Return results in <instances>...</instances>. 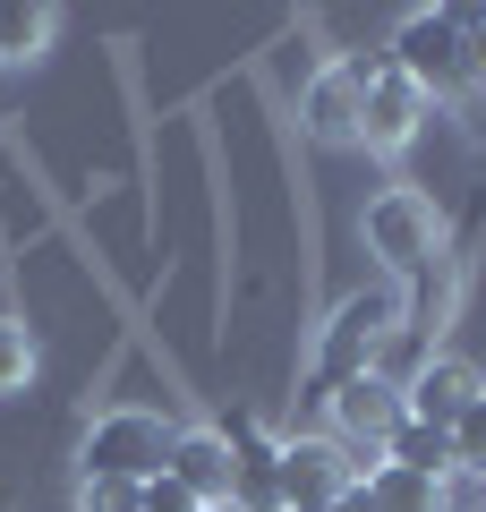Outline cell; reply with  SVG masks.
Returning <instances> with one entry per match:
<instances>
[{"label":"cell","instance_id":"obj_21","mask_svg":"<svg viewBox=\"0 0 486 512\" xmlns=\"http://www.w3.org/2000/svg\"><path fill=\"white\" fill-rule=\"evenodd\" d=\"M299 512H333V504H299Z\"/></svg>","mask_w":486,"mask_h":512},{"label":"cell","instance_id":"obj_8","mask_svg":"<svg viewBox=\"0 0 486 512\" xmlns=\"http://www.w3.org/2000/svg\"><path fill=\"white\" fill-rule=\"evenodd\" d=\"M299 137L307 146H359V69L350 60H324L299 86Z\"/></svg>","mask_w":486,"mask_h":512},{"label":"cell","instance_id":"obj_5","mask_svg":"<svg viewBox=\"0 0 486 512\" xmlns=\"http://www.w3.org/2000/svg\"><path fill=\"white\" fill-rule=\"evenodd\" d=\"M401 419H410V410H401V376H384V367H367V376H350V384L324 393V436L350 453L359 478L384 461V436H393Z\"/></svg>","mask_w":486,"mask_h":512},{"label":"cell","instance_id":"obj_23","mask_svg":"<svg viewBox=\"0 0 486 512\" xmlns=\"http://www.w3.org/2000/svg\"><path fill=\"white\" fill-rule=\"evenodd\" d=\"M478 495H486V478H478Z\"/></svg>","mask_w":486,"mask_h":512},{"label":"cell","instance_id":"obj_4","mask_svg":"<svg viewBox=\"0 0 486 512\" xmlns=\"http://www.w3.org/2000/svg\"><path fill=\"white\" fill-rule=\"evenodd\" d=\"M384 60H393L401 77H410L427 103H461V94H478V69H469V35L452 9H410V18L393 26V43H384Z\"/></svg>","mask_w":486,"mask_h":512},{"label":"cell","instance_id":"obj_16","mask_svg":"<svg viewBox=\"0 0 486 512\" xmlns=\"http://www.w3.org/2000/svg\"><path fill=\"white\" fill-rule=\"evenodd\" d=\"M452 470H461V478H486V393L452 419Z\"/></svg>","mask_w":486,"mask_h":512},{"label":"cell","instance_id":"obj_12","mask_svg":"<svg viewBox=\"0 0 486 512\" xmlns=\"http://www.w3.org/2000/svg\"><path fill=\"white\" fill-rule=\"evenodd\" d=\"M359 487L376 495V512H452V478H418L401 461H376Z\"/></svg>","mask_w":486,"mask_h":512},{"label":"cell","instance_id":"obj_17","mask_svg":"<svg viewBox=\"0 0 486 512\" xmlns=\"http://www.w3.org/2000/svg\"><path fill=\"white\" fill-rule=\"evenodd\" d=\"M77 512H137L128 478H77Z\"/></svg>","mask_w":486,"mask_h":512},{"label":"cell","instance_id":"obj_11","mask_svg":"<svg viewBox=\"0 0 486 512\" xmlns=\"http://www.w3.org/2000/svg\"><path fill=\"white\" fill-rule=\"evenodd\" d=\"M162 470L180 478L205 512H231V436H222V427H180Z\"/></svg>","mask_w":486,"mask_h":512},{"label":"cell","instance_id":"obj_13","mask_svg":"<svg viewBox=\"0 0 486 512\" xmlns=\"http://www.w3.org/2000/svg\"><path fill=\"white\" fill-rule=\"evenodd\" d=\"M384 461H401V470H418V478H461L452 470V427H427V419H401L393 436H384Z\"/></svg>","mask_w":486,"mask_h":512},{"label":"cell","instance_id":"obj_3","mask_svg":"<svg viewBox=\"0 0 486 512\" xmlns=\"http://www.w3.org/2000/svg\"><path fill=\"white\" fill-rule=\"evenodd\" d=\"M171 436H180V427L162 419V410L111 402V410H94V419H86L77 478H128V487H145V478H162V461H171Z\"/></svg>","mask_w":486,"mask_h":512},{"label":"cell","instance_id":"obj_15","mask_svg":"<svg viewBox=\"0 0 486 512\" xmlns=\"http://www.w3.org/2000/svg\"><path fill=\"white\" fill-rule=\"evenodd\" d=\"M35 367H43L35 333H26L18 316H0V393H26V384H35Z\"/></svg>","mask_w":486,"mask_h":512},{"label":"cell","instance_id":"obj_10","mask_svg":"<svg viewBox=\"0 0 486 512\" xmlns=\"http://www.w3.org/2000/svg\"><path fill=\"white\" fill-rule=\"evenodd\" d=\"M231 512H282V444L256 419H231Z\"/></svg>","mask_w":486,"mask_h":512},{"label":"cell","instance_id":"obj_22","mask_svg":"<svg viewBox=\"0 0 486 512\" xmlns=\"http://www.w3.org/2000/svg\"><path fill=\"white\" fill-rule=\"evenodd\" d=\"M0 512H9V487H0Z\"/></svg>","mask_w":486,"mask_h":512},{"label":"cell","instance_id":"obj_18","mask_svg":"<svg viewBox=\"0 0 486 512\" xmlns=\"http://www.w3.org/2000/svg\"><path fill=\"white\" fill-rule=\"evenodd\" d=\"M137 512H205V504H197L171 470H162V478H145V487H137Z\"/></svg>","mask_w":486,"mask_h":512},{"label":"cell","instance_id":"obj_2","mask_svg":"<svg viewBox=\"0 0 486 512\" xmlns=\"http://www.w3.org/2000/svg\"><path fill=\"white\" fill-rule=\"evenodd\" d=\"M359 239H367V256L384 265V282L410 291L435 256H444V205H435L427 188H384V197H367Z\"/></svg>","mask_w":486,"mask_h":512},{"label":"cell","instance_id":"obj_1","mask_svg":"<svg viewBox=\"0 0 486 512\" xmlns=\"http://www.w3.org/2000/svg\"><path fill=\"white\" fill-rule=\"evenodd\" d=\"M401 316H410V299H401V282H376V291H350L342 308L316 325V350H307V384H316V402L333 393V384L367 376V367H384V350L401 342Z\"/></svg>","mask_w":486,"mask_h":512},{"label":"cell","instance_id":"obj_7","mask_svg":"<svg viewBox=\"0 0 486 512\" xmlns=\"http://www.w3.org/2000/svg\"><path fill=\"white\" fill-rule=\"evenodd\" d=\"M478 393H486V376H478L469 359H452V350H427V359L401 376V410H410V419H427V427H452Z\"/></svg>","mask_w":486,"mask_h":512},{"label":"cell","instance_id":"obj_14","mask_svg":"<svg viewBox=\"0 0 486 512\" xmlns=\"http://www.w3.org/2000/svg\"><path fill=\"white\" fill-rule=\"evenodd\" d=\"M60 35L52 9H0V69H26V60H43Z\"/></svg>","mask_w":486,"mask_h":512},{"label":"cell","instance_id":"obj_20","mask_svg":"<svg viewBox=\"0 0 486 512\" xmlns=\"http://www.w3.org/2000/svg\"><path fill=\"white\" fill-rule=\"evenodd\" d=\"M333 512H376V495H367V487H342V504H333Z\"/></svg>","mask_w":486,"mask_h":512},{"label":"cell","instance_id":"obj_6","mask_svg":"<svg viewBox=\"0 0 486 512\" xmlns=\"http://www.w3.org/2000/svg\"><path fill=\"white\" fill-rule=\"evenodd\" d=\"M427 120H435V103L393 69V60H376V77L359 86V146L393 163V154H410L418 137H427Z\"/></svg>","mask_w":486,"mask_h":512},{"label":"cell","instance_id":"obj_19","mask_svg":"<svg viewBox=\"0 0 486 512\" xmlns=\"http://www.w3.org/2000/svg\"><path fill=\"white\" fill-rule=\"evenodd\" d=\"M461 111H469V137H486V86H478V94H461Z\"/></svg>","mask_w":486,"mask_h":512},{"label":"cell","instance_id":"obj_9","mask_svg":"<svg viewBox=\"0 0 486 512\" xmlns=\"http://www.w3.org/2000/svg\"><path fill=\"white\" fill-rule=\"evenodd\" d=\"M342 487H359V470H350V453L333 436H282V512L342 504Z\"/></svg>","mask_w":486,"mask_h":512}]
</instances>
